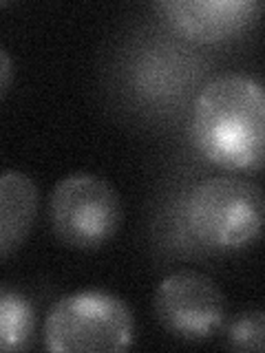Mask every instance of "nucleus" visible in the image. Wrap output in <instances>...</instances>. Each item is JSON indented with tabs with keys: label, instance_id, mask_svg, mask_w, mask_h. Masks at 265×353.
I'll return each instance as SVG.
<instances>
[{
	"label": "nucleus",
	"instance_id": "20e7f679",
	"mask_svg": "<svg viewBox=\"0 0 265 353\" xmlns=\"http://www.w3.org/2000/svg\"><path fill=\"white\" fill-rule=\"evenodd\" d=\"M49 221L64 245L95 250L113 239L121 223L119 194L93 172H71L49 194Z\"/></svg>",
	"mask_w": 265,
	"mask_h": 353
},
{
	"label": "nucleus",
	"instance_id": "f257e3e1",
	"mask_svg": "<svg viewBox=\"0 0 265 353\" xmlns=\"http://www.w3.org/2000/svg\"><path fill=\"white\" fill-rule=\"evenodd\" d=\"M190 135L197 150L219 168H265V84L246 73L210 80L195 99Z\"/></svg>",
	"mask_w": 265,
	"mask_h": 353
},
{
	"label": "nucleus",
	"instance_id": "f03ea898",
	"mask_svg": "<svg viewBox=\"0 0 265 353\" xmlns=\"http://www.w3.org/2000/svg\"><path fill=\"white\" fill-rule=\"evenodd\" d=\"M184 219L202 245L217 252L243 250L265 230V192L246 176H206L188 192Z\"/></svg>",
	"mask_w": 265,
	"mask_h": 353
},
{
	"label": "nucleus",
	"instance_id": "7ed1b4c3",
	"mask_svg": "<svg viewBox=\"0 0 265 353\" xmlns=\"http://www.w3.org/2000/svg\"><path fill=\"white\" fill-rule=\"evenodd\" d=\"M42 336L53 353H117L132 345L135 318L119 296L82 290L51 305Z\"/></svg>",
	"mask_w": 265,
	"mask_h": 353
},
{
	"label": "nucleus",
	"instance_id": "0eeeda50",
	"mask_svg": "<svg viewBox=\"0 0 265 353\" xmlns=\"http://www.w3.org/2000/svg\"><path fill=\"white\" fill-rule=\"evenodd\" d=\"M38 212V185L20 170L0 174V254L7 259L29 236Z\"/></svg>",
	"mask_w": 265,
	"mask_h": 353
},
{
	"label": "nucleus",
	"instance_id": "9d476101",
	"mask_svg": "<svg viewBox=\"0 0 265 353\" xmlns=\"http://www.w3.org/2000/svg\"><path fill=\"white\" fill-rule=\"evenodd\" d=\"M0 62H3V82H0V91H3V95H7L9 82H11V60H9L7 49H0Z\"/></svg>",
	"mask_w": 265,
	"mask_h": 353
},
{
	"label": "nucleus",
	"instance_id": "423d86ee",
	"mask_svg": "<svg viewBox=\"0 0 265 353\" xmlns=\"http://www.w3.org/2000/svg\"><path fill=\"white\" fill-rule=\"evenodd\" d=\"M166 22L199 42H219L250 29L263 14L259 0H159L153 5Z\"/></svg>",
	"mask_w": 265,
	"mask_h": 353
},
{
	"label": "nucleus",
	"instance_id": "6e6552de",
	"mask_svg": "<svg viewBox=\"0 0 265 353\" xmlns=\"http://www.w3.org/2000/svg\"><path fill=\"white\" fill-rule=\"evenodd\" d=\"M33 331V309L22 294L3 287L0 292V349L5 353L27 347Z\"/></svg>",
	"mask_w": 265,
	"mask_h": 353
},
{
	"label": "nucleus",
	"instance_id": "39448f33",
	"mask_svg": "<svg viewBox=\"0 0 265 353\" xmlns=\"http://www.w3.org/2000/svg\"><path fill=\"white\" fill-rule=\"evenodd\" d=\"M155 316L173 336L202 342L224 327L226 296L210 276L177 270L164 276L155 290Z\"/></svg>",
	"mask_w": 265,
	"mask_h": 353
},
{
	"label": "nucleus",
	"instance_id": "1a4fd4ad",
	"mask_svg": "<svg viewBox=\"0 0 265 353\" xmlns=\"http://www.w3.org/2000/svg\"><path fill=\"white\" fill-rule=\"evenodd\" d=\"M226 342L235 351H265V312H241L226 327Z\"/></svg>",
	"mask_w": 265,
	"mask_h": 353
}]
</instances>
